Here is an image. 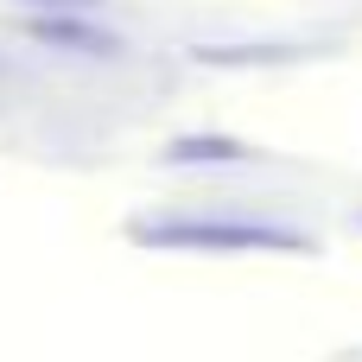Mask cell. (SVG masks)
<instances>
[{"instance_id":"obj_1","label":"cell","mask_w":362,"mask_h":362,"mask_svg":"<svg viewBox=\"0 0 362 362\" xmlns=\"http://www.w3.org/2000/svg\"><path fill=\"white\" fill-rule=\"evenodd\" d=\"M146 248H223V255H312L305 235L293 229H261V223H140L134 229Z\"/></svg>"},{"instance_id":"obj_2","label":"cell","mask_w":362,"mask_h":362,"mask_svg":"<svg viewBox=\"0 0 362 362\" xmlns=\"http://www.w3.org/2000/svg\"><path fill=\"white\" fill-rule=\"evenodd\" d=\"M32 6H83V0H32Z\"/></svg>"}]
</instances>
